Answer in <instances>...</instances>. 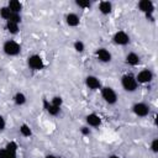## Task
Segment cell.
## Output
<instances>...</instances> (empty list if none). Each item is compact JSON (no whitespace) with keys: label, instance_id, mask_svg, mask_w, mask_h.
<instances>
[{"label":"cell","instance_id":"cell-5","mask_svg":"<svg viewBox=\"0 0 158 158\" xmlns=\"http://www.w3.org/2000/svg\"><path fill=\"white\" fill-rule=\"evenodd\" d=\"M152 78H153L152 73H151L149 70H147V69L139 72L138 75H137V80H138L139 83H148V81L152 80Z\"/></svg>","mask_w":158,"mask_h":158},{"label":"cell","instance_id":"cell-30","mask_svg":"<svg viewBox=\"0 0 158 158\" xmlns=\"http://www.w3.org/2000/svg\"><path fill=\"white\" fill-rule=\"evenodd\" d=\"M46 158H57V157H54V156H47Z\"/></svg>","mask_w":158,"mask_h":158},{"label":"cell","instance_id":"cell-17","mask_svg":"<svg viewBox=\"0 0 158 158\" xmlns=\"http://www.w3.org/2000/svg\"><path fill=\"white\" fill-rule=\"evenodd\" d=\"M6 27H7V30H9L11 33H16V32L19 31V26H17V23H15V22H12V21H7Z\"/></svg>","mask_w":158,"mask_h":158},{"label":"cell","instance_id":"cell-7","mask_svg":"<svg viewBox=\"0 0 158 158\" xmlns=\"http://www.w3.org/2000/svg\"><path fill=\"white\" fill-rule=\"evenodd\" d=\"M138 6H139V9H141L142 11H144L147 15L153 11V2H152L151 0H142V1H139Z\"/></svg>","mask_w":158,"mask_h":158},{"label":"cell","instance_id":"cell-22","mask_svg":"<svg viewBox=\"0 0 158 158\" xmlns=\"http://www.w3.org/2000/svg\"><path fill=\"white\" fill-rule=\"evenodd\" d=\"M20 131H21V133L23 136H31V130H30V127L27 125H22L21 128H20Z\"/></svg>","mask_w":158,"mask_h":158},{"label":"cell","instance_id":"cell-29","mask_svg":"<svg viewBox=\"0 0 158 158\" xmlns=\"http://www.w3.org/2000/svg\"><path fill=\"white\" fill-rule=\"evenodd\" d=\"M81 131H83V133H84V135H88V133H89V130H88V128H85V127H84Z\"/></svg>","mask_w":158,"mask_h":158},{"label":"cell","instance_id":"cell-8","mask_svg":"<svg viewBox=\"0 0 158 158\" xmlns=\"http://www.w3.org/2000/svg\"><path fill=\"white\" fill-rule=\"evenodd\" d=\"M114 41L118 44H126V43H128L130 40H128V36L123 31H120L114 36Z\"/></svg>","mask_w":158,"mask_h":158},{"label":"cell","instance_id":"cell-11","mask_svg":"<svg viewBox=\"0 0 158 158\" xmlns=\"http://www.w3.org/2000/svg\"><path fill=\"white\" fill-rule=\"evenodd\" d=\"M86 85L90 89H98L100 86V81L95 78V77H88L86 78Z\"/></svg>","mask_w":158,"mask_h":158},{"label":"cell","instance_id":"cell-14","mask_svg":"<svg viewBox=\"0 0 158 158\" xmlns=\"http://www.w3.org/2000/svg\"><path fill=\"white\" fill-rule=\"evenodd\" d=\"M126 60H127V63H128V64L136 65V64H138V62H139V58H138V56H137L136 53H130V54H127V57H126Z\"/></svg>","mask_w":158,"mask_h":158},{"label":"cell","instance_id":"cell-23","mask_svg":"<svg viewBox=\"0 0 158 158\" xmlns=\"http://www.w3.org/2000/svg\"><path fill=\"white\" fill-rule=\"evenodd\" d=\"M6 151H9L10 153H12V154H15L16 153V144L14 143V142H10V143H7V146H6V148H5Z\"/></svg>","mask_w":158,"mask_h":158},{"label":"cell","instance_id":"cell-12","mask_svg":"<svg viewBox=\"0 0 158 158\" xmlns=\"http://www.w3.org/2000/svg\"><path fill=\"white\" fill-rule=\"evenodd\" d=\"M7 7L10 9L11 12L19 14V11L21 10V4H20V1H17V0H11V1L9 2V6H7Z\"/></svg>","mask_w":158,"mask_h":158},{"label":"cell","instance_id":"cell-25","mask_svg":"<svg viewBox=\"0 0 158 158\" xmlns=\"http://www.w3.org/2000/svg\"><path fill=\"white\" fill-rule=\"evenodd\" d=\"M77 5L81 6V7H89V6H90V2H89V1H81V0H78V1H77Z\"/></svg>","mask_w":158,"mask_h":158},{"label":"cell","instance_id":"cell-6","mask_svg":"<svg viewBox=\"0 0 158 158\" xmlns=\"http://www.w3.org/2000/svg\"><path fill=\"white\" fill-rule=\"evenodd\" d=\"M133 111L137 116H146L148 114V106L146 104L139 102V104H136L133 106Z\"/></svg>","mask_w":158,"mask_h":158},{"label":"cell","instance_id":"cell-31","mask_svg":"<svg viewBox=\"0 0 158 158\" xmlns=\"http://www.w3.org/2000/svg\"><path fill=\"white\" fill-rule=\"evenodd\" d=\"M110 158H118V157H117V156H111Z\"/></svg>","mask_w":158,"mask_h":158},{"label":"cell","instance_id":"cell-19","mask_svg":"<svg viewBox=\"0 0 158 158\" xmlns=\"http://www.w3.org/2000/svg\"><path fill=\"white\" fill-rule=\"evenodd\" d=\"M0 158H16V154H12L6 149H0Z\"/></svg>","mask_w":158,"mask_h":158},{"label":"cell","instance_id":"cell-3","mask_svg":"<svg viewBox=\"0 0 158 158\" xmlns=\"http://www.w3.org/2000/svg\"><path fill=\"white\" fill-rule=\"evenodd\" d=\"M102 98L105 99V101L106 102H109V104H115L116 102V94H115V91L111 89V88H104L102 89Z\"/></svg>","mask_w":158,"mask_h":158},{"label":"cell","instance_id":"cell-1","mask_svg":"<svg viewBox=\"0 0 158 158\" xmlns=\"http://www.w3.org/2000/svg\"><path fill=\"white\" fill-rule=\"evenodd\" d=\"M122 86L127 91H133L137 88V80L132 75H123L122 77Z\"/></svg>","mask_w":158,"mask_h":158},{"label":"cell","instance_id":"cell-4","mask_svg":"<svg viewBox=\"0 0 158 158\" xmlns=\"http://www.w3.org/2000/svg\"><path fill=\"white\" fill-rule=\"evenodd\" d=\"M28 65L32 69H42L43 68V62L40 56H31L28 58Z\"/></svg>","mask_w":158,"mask_h":158},{"label":"cell","instance_id":"cell-24","mask_svg":"<svg viewBox=\"0 0 158 158\" xmlns=\"http://www.w3.org/2000/svg\"><path fill=\"white\" fill-rule=\"evenodd\" d=\"M74 48H75L78 52H83V51H84V44H83V42L77 41V42L74 43Z\"/></svg>","mask_w":158,"mask_h":158},{"label":"cell","instance_id":"cell-10","mask_svg":"<svg viewBox=\"0 0 158 158\" xmlns=\"http://www.w3.org/2000/svg\"><path fill=\"white\" fill-rule=\"evenodd\" d=\"M86 122H88L90 126L96 127V126H99V125H100L101 120H100V117H99L98 115H95V114H90V115H88V116H86Z\"/></svg>","mask_w":158,"mask_h":158},{"label":"cell","instance_id":"cell-9","mask_svg":"<svg viewBox=\"0 0 158 158\" xmlns=\"http://www.w3.org/2000/svg\"><path fill=\"white\" fill-rule=\"evenodd\" d=\"M96 54H98V58H99L101 62H109V60L111 59V54H110L106 49H104V48L98 49Z\"/></svg>","mask_w":158,"mask_h":158},{"label":"cell","instance_id":"cell-18","mask_svg":"<svg viewBox=\"0 0 158 158\" xmlns=\"http://www.w3.org/2000/svg\"><path fill=\"white\" fill-rule=\"evenodd\" d=\"M25 101H26V98H25V95H23V94L17 93V94L15 95V102H16L17 105H22Z\"/></svg>","mask_w":158,"mask_h":158},{"label":"cell","instance_id":"cell-13","mask_svg":"<svg viewBox=\"0 0 158 158\" xmlns=\"http://www.w3.org/2000/svg\"><path fill=\"white\" fill-rule=\"evenodd\" d=\"M67 23L69 26H77V25H79V17L75 14H69L67 16Z\"/></svg>","mask_w":158,"mask_h":158},{"label":"cell","instance_id":"cell-21","mask_svg":"<svg viewBox=\"0 0 158 158\" xmlns=\"http://www.w3.org/2000/svg\"><path fill=\"white\" fill-rule=\"evenodd\" d=\"M7 21H12V22H15V23H19V22L21 21V17H20L19 14H16V12H11V16H10V19H9Z\"/></svg>","mask_w":158,"mask_h":158},{"label":"cell","instance_id":"cell-28","mask_svg":"<svg viewBox=\"0 0 158 158\" xmlns=\"http://www.w3.org/2000/svg\"><path fill=\"white\" fill-rule=\"evenodd\" d=\"M4 128H5V121H4L2 116H0V131L4 130Z\"/></svg>","mask_w":158,"mask_h":158},{"label":"cell","instance_id":"cell-15","mask_svg":"<svg viewBox=\"0 0 158 158\" xmlns=\"http://www.w3.org/2000/svg\"><path fill=\"white\" fill-rule=\"evenodd\" d=\"M44 107L47 109V111L51 114V115H57L59 112V107L58 106H54L52 104H48L46 100H44Z\"/></svg>","mask_w":158,"mask_h":158},{"label":"cell","instance_id":"cell-20","mask_svg":"<svg viewBox=\"0 0 158 158\" xmlns=\"http://www.w3.org/2000/svg\"><path fill=\"white\" fill-rule=\"evenodd\" d=\"M0 14H1V17L6 19V20H9L10 16H11V11H10L9 7H2V9L0 10Z\"/></svg>","mask_w":158,"mask_h":158},{"label":"cell","instance_id":"cell-27","mask_svg":"<svg viewBox=\"0 0 158 158\" xmlns=\"http://www.w3.org/2000/svg\"><path fill=\"white\" fill-rule=\"evenodd\" d=\"M152 151L153 152H157L158 151V139L157 138L153 139V142H152Z\"/></svg>","mask_w":158,"mask_h":158},{"label":"cell","instance_id":"cell-26","mask_svg":"<svg viewBox=\"0 0 158 158\" xmlns=\"http://www.w3.org/2000/svg\"><path fill=\"white\" fill-rule=\"evenodd\" d=\"M60 104H62V99H60V98H58V96H57V98H54V99L52 100V105H54V106H58V107H59V106H60Z\"/></svg>","mask_w":158,"mask_h":158},{"label":"cell","instance_id":"cell-16","mask_svg":"<svg viewBox=\"0 0 158 158\" xmlns=\"http://www.w3.org/2000/svg\"><path fill=\"white\" fill-rule=\"evenodd\" d=\"M99 9H100V11L102 14H109L111 11V4L109 1H102V2H100Z\"/></svg>","mask_w":158,"mask_h":158},{"label":"cell","instance_id":"cell-2","mask_svg":"<svg viewBox=\"0 0 158 158\" xmlns=\"http://www.w3.org/2000/svg\"><path fill=\"white\" fill-rule=\"evenodd\" d=\"M4 52L9 56H16L20 52V46L15 41H7L4 44Z\"/></svg>","mask_w":158,"mask_h":158}]
</instances>
